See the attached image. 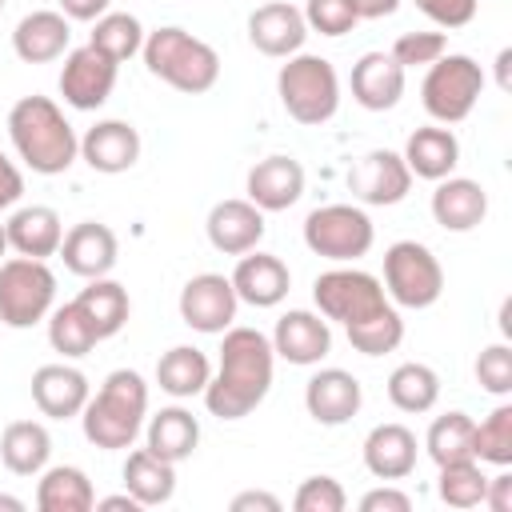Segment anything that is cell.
Instances as JSON below:
<instances>
[{
  "instance_id": "cell-3",
  "label": "cell",
  "mask_w": 512,
  "mask_h": 512,
  "mask_svg": "<svg viewBox=\"0 0 512 512\" xmlns=\"http://www.w3.org/2000/svg\"><path fill=\"white\" fill-rule=\"evenodd\" d=\"M144 420H148V384L132 368L108 372L104 384H100V392L88 396V404L80 412V424H84L88 444H96L104 452L128 448L140 436Z\"/></svg>"
},
{
  "instance_id": "cell-9",
  "label": "cell",
  "mask_w": 512,
  "mask_h": 512,
  "mask_svg": "<svg viewBox=\"0 0 512 512\" xmlns=\"http://www.w3.org/2000/svg\"><path fill=\"white\" fill-rule=\"evenodd\" d=\"M52 304H56V276L44 260L32 256L0 260V324L32 328L48 320Z\"/></svg>"
},
{
  "instance_id": "cell-33",
  "label": "cell",
  "mask_w": 512,
  "mask_h": 512,
  "mask_svg": "<svg viewBox=\"0 0 512 512\" xmlns=\"http://www.w3.org/2000/svg\"><path fill=\"white\" fill-rule=\"evenodd\" d=\"M208 380H212V364H208V356H204L200 348H192V344H176V348H168V352L156 360V384H160V392H168V396H176V400L204 396Z\"/></svg>"
},
{
  "instance_id": "cell-1",
  "label": "cell",
  "mask_w": 512,
  "mask_h": 512,
  "mask_svg": "<svg viewBox=\"0 0 512 512\" xmlns=\"http://www.w3.org/2000/svg\"><path fill=\"white\" fill-rule=\"evenodd\" d=\"M220 336V364L204 388V404L216 420H244L272 388L276 352L260 328H224Z\"/></svg>"
},
{
  "instance_id": "cell-48",
  "label": "cell",
  "mask_w": 512,
  "mask_h": 512,
  "mask_svg": "<svg viewBox=\"0 0 512 512\" xmlns=\"http://www.w3.org/2000/svg\"><path fill=\"white\" fill-rule=\"evenodd\" d=\"M20 196H24V176H20V168L0 152V212L16 208Z\"/></svg>"
},
{
  "instance_id": "cell-31",
  "label": "cell",
  "mask_w": 512,
  "mask_h": 512,
  "mask_svg": "<svg viewBox=\"0 0 512 512\" xmlns=\"http://www.w3.org/2000/svg\"><path fill=\"white\" fill-rule=\"evenodd\" d=\"M36 508L40 512H88L96 508V488L84 468L76 464H56L40 472L36 484Z\"/></svg>"
},
{
  "instance_id": "cell-15",
  "label": "cell",
  "mask_w": 512,
  "mask_h": 512,
  "mask_svg": "<svg viewBox=\"0 0 512 512\" xmlns=\"http://www.w3.org/2000/svg\"><path fill=\"white\" fill-rule=\"evenodd\" d=\"M268 340H272V352H276L280 360L308 368V364H320V360L328 356V348H332V328H328V320H324L320 312L292 308V312H284V316L276 320V328H272Z\"/></svg>"
},
{
  "instance_id": "cell-53",
  "label": "cell",
  "mask_w": 512,
  "mask_h": 512,
  "mask_svg": "<svg viewBox=\"0 0 512 512\" xmlns=\"http://www.w3.org/2000/svg\"><path fill=\"white\" fill-rule=\"evenodd\" d=\"M96 508H100V512H124V508H128V512H140V504H136L128 492H120V496H104V500H96Z\"/></svg>"
},
{
  "instance_id": "cell-17",
  "label": "cell",
  "mask_w": 512,
  "mask_h": 512,
  "mask_svg": "<svg viewBox=\"0 0 512 512\" xmlns=\"http://www.w3.org/2000/svg\"><path fill=\"white\" fill-rule=\"evenodd\" d=\"M248 40L256 52L264 56H276V60H288L304 48L308 40V24H304V12L296 4H284V0H268L260 4L252 16H248Z\"/></svg>"
},
{
  "instance_id": "cell-35",
  "label": "cell",
  "mask_w": 512,
  "mask_h": 512,
  "mask_svg": "<svg viewBox=\"0 0 512 512\" xmlns=\"http://www.w3.org/2000/svg\"><path fill=\"white\" fill-rule=\"evenodd\" d=\"M388 400L400 412H412V416L436 408V400H440V376H436V368H428L420 360L396 364L392 376H388Z\"/></svg>"
},
{
  "instance_id": "cell-49",
  "label": "cell",
  "mask_w": 512,
  "mask_h": 512,
  "mask_svg": "<svg viewBox=\"0 0 512 512\" xmlns=\"http://www.w3.org/2000/svg\"><path fill=\"white\" fill-rule=\"evenodd\" d=\"M232 512H280V496L272 492H236L232 496Z\"/></svg>"
},
{
  "instance_id": "cell-11",
  "label": "cell",
  "mask_w": 512,
  "mask_h": 512,
  "mask_svg": "<svg viewBox=\"0 0 512 512\" xmlns=\"http://www.w3.org/2000/svg\"><path fill=\"white\" fill-rule=\"evenodd\" d=\"M116 72H120V64L108 60L104 52H96L92 44L64 52V68H60V96H64V104H72L80 112H96L112 96Z\"/></svg>"
},
{
  "instance_id": "cell-18",
  "label": "cell",
  "mask_w": 512,
  "mask_h": 512,
  "mask_svg": "<svg viewBox=\"0 0 512 512\" xmlns=\"http://www.w3.org/2000/svg\"><path fill=\"white\" fill-rule=\"evenodd\" d=\"M80 156L92 172L120 176L140 160V132L128 120H96L80 136Z\"/></svg>"
},
{
  "instance_id": "cell-30",
  "label": "cell",
  "mask_w": 512,
  "mask_h": 512,
  "mask_svg": "<svg viewBox=\"0 0 512 512\" xmlns=\"http://www.w3.org/2000/svg\"><path fill=\"white\" fill-rule=\"evenodd\" d=\"M124 492H128L140 508L168 504L172 492H176V464L160 460V456L148 452V448L128 452V460H124Z\"/></svg>"
},
{
  "instance_id": "cell-28",
  "label": "cell",
  "mask_w": 512,
  "mask_h": 512,
  "mask_svg": "<svg viewBox=\"0 0 512 512\" xmlns=\"http://www.w3.org/2000/svg\"><path fill=\"white\" fill-rule=\"evenodd\" d=\"M364 468L376 480H404L416 468V436L404 424H376L364 436Z\"/></svg>"
},
{
  "instance_id": "cell-29",
  "label": "cell",
  "mask_w": 512,
  "mask_h": 512,
  "mask_svg": "<svg viewBox=\"0 0 512 512\" xmlns=\"http://www.w3.org/2000/svg\"><path fill=\"white\" fill-rule=\"evenodd\" d=\"M144 440H148V444H144L148 452H156V456L168 460V464H180V460H188V456L196 452V444H200V420H196L188 408H180V404L160 408L156 416H148Z\"/></svg>"
},
{
  "instance_id": "cell-42",
  "label": "cell",
  "mask_w": 512,
  "mask_h": 512,
  "mask_svg": "<svg viewBox=\"0 0 512 512\" xmlns=\"http://www.w3.org/2000/svg\"><path fill=\"white\" fill-rule=\"evenodd\" d=\"M444 52H448L444 32H404V36L392 44L388 56L408 72V68H428V64H436Z\"/></svg>"
},
{
  "instance_id": "cell-12",
  "label": "cell",
  "mask_w": 512,
  "mask_h": 512,
  "mask_svg": "<svg viewBox=\"0 0 512 512\" xmlns=\"http://www.w3.org/2000/svg\"><path fill=\"white\" fill-rule=\"evenodd\" d=\"M236 288L220 272H200L180 288V320L204 336H220L236 320Z\"/></svg>"
},
{
  "instance_id": "cell-51",
  "label": "cell",
  "mask_w": 512,
  "mask_h": 512,
  "mask_svg": "<svg viewBox=\"0 0 512 512\" xmlns=\"http://www.w3.org/2000/svg\"><path fill=\"white\" fill-rule=\"evenodd\" d=\"M508 492H512V476L508 472H500V476H488V492H484V504L492 508V512H508Z\"/></svg>"
},
{
  "instance_id": "cell-52",
  "label": "cell",
  "mask_w": 512,
  "mask_h": 512,
  "mask_svg": "<svg viewBox=\"0 0 512 512\" xmlns=\"http://www.w3.org/2000/svg\"><path fill=\"white\" fill-rule=\"evenodd\" d=\"M352 8L360 20H380V16H392L400 8V0H352Z\"/></svg>"
},
{
  "instance_id": "cell-20",
  "label": "cell",
  "mask_w": 512,
  "mask_h": 512,
  "mask_svg": "<svg viewBox=\"0 0 512 512\" xmlns=\"http://www.w3.org/2000/svg\"><path fill=\"white\" fill-rule=\"evenodd\" d=\"M92 388L88 376L72 364H40L32 372V404L48 416V420H72L84 412Z\"/></svg>"
},
{
  "instance_id": "cell-44",
  "label": "cell",
  "mask_w": 512,
  "mask_h": 512,
  "mask_svg": "<svg viewBox=\"0 0 512 512\" xmlns=\"http://www.w3.org/2000/svg\"><path fill=\"white\" fill-rule=\"evenodd\" d=\"M344 504H348V496L336 476H308L292 496L296 512H344Z\"/></svg>"
},
{
  "instance_id": "cell-16",
  "label": "cell",
  "mask_w": 512,
  "mask_h": 512,
  "mask_svg": "<svg viewBox=\"0 0 512 512\" xmlns=\"http://www.w3.org/2000/svg\"><path fill=\"white\" fill-rule=\"evenodd\" d=\"M364 404V388L352 372L344 368H320L308 384H304V408L316 424L324 428H340L348 424Z\"/></svg>"
},
{
  "instance_id": "cell-2",
  "label": "cell",
  "mask_w": 512,
  "mask_h": 512,
  "mask_svg": "<svg viewBox=\"0 0 512 512\" xmlns=\"http://www.w3.org/2000/svg\"><path fill=\"white\" fill-rule=\"evenodd\" d=\"M8 136L16 156L40 176H60L80 156L76 128L68 124L60 104L48 96H20L8 112Z\"/></svg>"
},
{
  "instance_id": "cell-55",
  "label": "cell",
  "mask_w": 512,
  "mask_h": 512,
  "mask_svg": "<svg viewBox=\"0 0 512 512\" xmlns=\"http://www.w3.org/2000/svg\"><path fill=\"white\" fill-rule=\"evenodd\" d=\"M0 508H8V512H20V508H24V504H20V500H16V496H0Z\"/></svg>"
},
{
  "instance_id": "cell-39",
  "label": "cell",
  "mask_w": 512,
  "mask_h": 512,
  "mask_svg": "<svg viewBox=\"0 0 512 512\" xmlns=\"http://www.w3.org/2000/svg\"><path fill=\"white\" fill-rule=\"evenodd\" d=\"M472 456L480 464H512V404H496L472 432Z\"/></svg>"
},
{
  "instance_id": "cell-27",
  "label": "cell",
  "mask_w": 512,
  "mask_h": 512,
  "mask_svg": "<svg viewBox=\"0 0 512 512\" xmlns=\"http://www.w3.org/2000/svg\"><path fill=\"white\" fill-rule=\"evenodd\" d=\"M400 156H404V164H408L412 176H420V180H444L460 164V140H456V132L448 124H424V128H416L408 136V144H404Z\"/></svg>"
},
{
  "instance_id": "cell-56",
  "label": "cell",
  "mask_w": 512,
  "mask_h": 512,
  "mask_svg": "<svg viewBox=\"0 0 512 512\" xmlns=\"http://www.w3.org/2000/svg\"><path fill=\"white\" fill-rule=\"evenodd\" d=\"M4 252H8V232H4V224H0V260H4Z\"/></svg>"
},
{
  "instance_id": "cell-13",
  "label": "cell",
  "mask_w": 512,
  "mask_h": 512,
  "mask_svg": "<svg viewBox=\"0 0 512 512\" xmlns=\"http://www.w3.org/2000/svg\"><path fill=\"white\" fill-rule=\"evenodd\" d=\"M408 188H412V172H408V164H404L400 152L372 148V152H364L348 168V192L360 204L388 208V204H400L408 196Z\"/></svg>"
},
{
  "instance_id": "cell-14",
  "label": "cell",
  "mask_w": 512,
  "mask_h": 512,
  "mask_svg": "<svg viewBox=\"0 0 512 512\" xmlns=\"http://www.w3.org/2000/svg\"><path fill=\"white\" fill-rule=\"evenodd\" d=\"M64 256V268L72 276H84V280H96V276H108L116 268V256H120V240L108 224L100 220H80L64 232L60 240V252Z\"/></svg>"
},
{
  "instance_id": "cell-45",
  "label": "cell",
  "mask_w": 512,
  "mask_h": 512,
  "mask_svg": "<svg viewBox=\"0 0 512 512\" xmlns=\"http://www.w3.org/2000/svg\"><path fill=\"white\" fill-rule=\"evenodd\" d=\"M476 380H480L484 392L508 396L512 392V348L508 344H488L476 356Z\"/></svg>"
},
{
  "instance_id": "cell-10",
  "label": "cell",
  "mask_w": 512,
  "mask_h": 512,
  "mask_svg": "<svg viewBox=\"0 0 512 512\" xmlns=\"http://www.w3.org/2000/svg\"><path fill=\"white\" fill-rule=\"evenodd\" d=\"M372 240H376V228L368 212L356 204H324V208H312L304 220V244L332 264H352L368 256Z\"/></svg>"
},
{
  "instance_id": "cell-5",
  "label": "cell",
  "mask_w": 512,
  "mask_h": 512,
  "mask_svg": "<svg viewBox=\"0 0 512 512\" xmlns=\"http://www.w3.org/2000/svg\"><path fill=\"white\" fill-rule=\"evenodd\" d=\"M276 92H280L284 112L304 128L328 124L340 108V76L332 60L312 56V52H296L288 56V64H280Z\"/></svg>"
},
{
  "instance_id": "cell-21",
  "label": "cell",
  "mask_w": 512,
  "mask_h": 512,
  "mask_svg": "<svg viewBox=\"0 0 512 512\" xmlns=\"http://www.w3.org/2000/svg\"><path fill=\"white\" fill-rule=\"evenodd\" d=\"M208 244L224 256H244L264 240V212L252 200H220L212 204L208 220Z\"/></svg>"
},
{
  "instance_id": "cell-40",
  "label": "cell",
  "mask_w": 512,
  "mask_h": 512,
  "mask_svg": "<svg viewBox=\"0 0 512 512\" xmlns=\"http://www.w3.org/2000/svg\"><path fill=\"white\" fill-rule=\"evenodd\" d=\"M436 492L448 508H476L484 504L488 492V476L480 468V460H456V464H440V480Z\"/></svg>"
},
{
  "instance_id": "cell-36",
  "label": "cell",
  "mask_w": 512,
  "mask_h": 512,
  "mask_svg": "<svg viewBox=\"0 0 512 512\" xmlns=\"http://www.w3.org/2000/svg\"><path fill=\"white\" fill-rule=\"evenodd\" d=\"M472 432H476V420L468 412H444L428 424V436H424V448L428 456L440 464H456V460H476L472 456Z\"/></svg>"
},
{
  "instance_id": "cell-37",
  "label": "cell",
  "mask_w": 512,
  "mask_h": 512,
  "mask_svg": "<svg viewBox=\"0 0 512 512\" xmlns=\"http://www.w3.org/2000/svg\"><path fill=\"white\" fill-rule=\"evenodd\" d=\"M48 344L64 360H80V356H88L100 344V336H96L92 320L80 312V304L68 300V304H60V308L48 312Z\"/></svg>"
},
{
  "instance_id": "cell-7",
  "label": "cell",
  "mask_w": 512,
  "mask_h": 512,
  "mask_svg": "<svg viewBox=\"0 0 512 512\" xmlns=\"http://www.w3.org/2000/svg\"><path fill=\"white\" fill-rule=\"evenodd\" d=\"M384 292L396 308H432L444 296V268L420 240H396L384 252Z\"/></svg>"
},
{
  "instance_id": "cell-4",
  "label": "cell",
  "mask_w": 512,
  "mask_h": 512,
  "mask_svg": "<svg viewBox=\"0 0 512 512\" xmlns=\"http://www.w3.org/2000/svg\"><path fill=\"white\" fill-rule=\"evenodd\" d=\"M144 64L156 80H164L168 88L176 92H188V96H200L208 92L216 80H220V56L212 44H204L200 36L168 24V28H156L144 36Z\"/></svg>"
},
{
  "instance_id": "cell-6",
  "label": "cell",
  "mask_w": 512,
  "mask_h": 512,
  "mask_svg": "<svg viewBox=\"0 0 512 512\" xmlns=\"http://www.w3.org/2000/svg\"><path fill=\"white\" fill-rule=\"evenodd\" d=\"M484 92V68L464 52H444L436 64H428V76L420 84L424 112L436 124H460L472 116L476 100Z\"/></svg>"
},
{
  "instance_id": "cell-38",
  "label": "cell",
  "mask_w": 512,
  "mask_h": 512,
  "mask_svg": "<svg viewBox=\"0 0 512 512\" xmlns=\"http://www.w3.org/2000/svg\"><path fill=\"white\" fill-rule=\"evenodd\" d=\"M144 24L132 16V12H104L100 20H92V36H88V44L96 48V52H104L108 60H116V64H124L128 56H136L140 48H144Z\"/></svg>"
},
{
  "instance_id": "cell-50",
  "label": "cell",
  "mask_w": 512,
  "mask_h": 512,
  "mask_svg": "<svg viewBox=\"0 0 512 512\" xmlns=\"http://www.w3.org/2000/svg\"><path fill=\"white\" fill-rule=\"evenodd\" d=\"M108 4H112V0H60V12H64L68 20L92 24V20H100V16L108 12Z\"/></svg>"
},
{
  "instance_id": "cell-43",
  "label": "cell",
  "mask_w": 512,
  "mask_h": 512,
  "mask_svg": "<svg viewBox=\"0 0 512 512\" xmlns=\"http://www.w3.org/2000/svg\"><path fill=\"white\" fill-rule=\"evenodd\" d=\"M300 12H304L308 32H320V36H344L360 20L356 8H352V0H308Z\"/></svg>"
},
{
  "instance_id": "cell-26",
  "label": "cell",
  "mask_w": 512,
  "mask_h": 512,
  "mask_svg": "<svg viewBox=\"0 0 512 512\" xmlns=\"http://www.w3.org/2000/svg\"><path fill=\"white\" fill-rule=\"evenodd\" d=\"M68 40H72V28H68V16L64 12H52V8H40V12H28L16 32H12V48L24 64H52L68 52Z\"/></svg>"
},
{
  "instance_id": "cell-54",
  "label": "cell",
  "mask_w": 512,
  "mask_h": 512,
  "mask_svg": "<svg viewBox=\"0 0 512 512\" xmlns=\"http://www.w3.org/2000/svg\"><path fill=\"white\" fill-rule=\"evenodd\" d=\"M508 64H512V48H504V52L496 56V76H500V88H504V92H508V84H512V80H508Z\"/></svg>"
},
{
  "instance_id": "cell-25",
  "label": "cell",
  "mask_w": 512,
  "mask_h": 512,
  "mask_svg": "<svg viewBox=\"0 0 512 512\" xmlns=\"http://www.w3.org/2000/svg\"><path fill=\"white\" fill-rule=\"evenodd\" d=\"M8 232V248L16 256H32V260H48L60 252V240H64V220L56 208L48 204H28V208H16L4 224Z\"/></svg>"
},
{
  "instance_id": "cell-24",
  "label": "cell",
  "mask_w": 512,
  "mask_h": 512,
  "mask_svg": "<svg viewBox=\"0 0 512 512\" xmlns=\"http://www.w3.org/2000/svg\"><path fill=\"white\" fill-rule=\"evenodd\" d=\"M404 96V68L388 52H364L352 64V100L368 112H388Z\"/></svg>"
},
{
  "instance_id": "cell-23",
  "label": "cell",
  "mask_w": 512,
  "mask_h": 512,
  "mask_svg": "<svg viewBox=\"0 0 512 512\" xmlns=\"http://www.w3.org/2000/svg\"><path fill=\"white\" fill-rule=\"evenodd\" d=\"M488 216V192L484 184L468 180V176H444L436 180L432 192V220L444 232H472L480 228Z\"/></svg>"
},
{
  "instance_id": "cell-32",
  "label": "cell",
  "mask_w": 512,
  "mask_h": 512,
  "mask_svg": "<svg viewBox=\"0 0 512 512\" xmlns=\"http://www.w3.org/2000/svg\"><path fill=\"white\" fill-rule=\"evenodd\" d=\"M52 456V436L40 420H12L0 436V460L16 476H40Z\"/></svg>"
},
{
  "instance_id": "cell-57",
  "label": "cell",
  "mask_w": 512,
  "mask_h": 512,
  "mask_svg": "<svg viewBox=\"0 0 512 512\" xmlns=\"http://www.w3.org/2000/svg\"><path fill=\"white\" fill-rule=\"evenodd\" d=\"M0 12H4V0H0Z\"/></svg>"
},
{
  "instance_id": "cell-46",
  "label": "cell",
  "mask_w": 512,
  "mask_h": 512,
  "mask_svg": "<svg viewBox=\"0 0 512 512\" xmlns=\"http://www.w3.org/2000/svg\"><path fill=\"white\" fill-rule=\"evenodd\" d=\"M416 8L436 28H464L476 20V0H416Z\"/></svg>"
},
{
  "instance_id": "cell-41",
  "label": "cell",
  "mask_w": 512,
  "mask_h": 512,
  "mask_svg": "<svg viewBox=\"0 0 512 512\" xmlns=\"http://www.w3.org/2000/svg\"><path fill=\"white\" fill-rule=\"evenodd\" d=\"M344 332H348V344H352L356 352H364V356H384V352H396V348H400V340H404V320H400L396 304H388V308H380L376 316H368V320H360V324H352V328H344Z\"/></svg>"
},
{
  "instance_id": "cell-19",
  "label": "cell",
  "mask_w": 512,
  "mask_h": 512,
  "mask_svg": "<svg viewBox=\"0 0 512 512\" xmlns=\"http://www.w3.org/2000/svg\"><path fill=\"white\" fill-rule=\"evenodd\" d=\"M232 288H236V300H244V304H252V308H276L284 296H288V288H292V272H288V264L280 260V256H272V252H244L240 256V264L232 268Z\"/></svg>"
},
{
  "instance_id": "cell-22",
  "label": "cell",
  "mask_w": 512,
  "mask_h": 512,
  "mask_svg": "<svg viewBox=\"0 0 512 512\" xmlns=\"http://www.w3.org/2000/svg\"><path fill=\"white\" fill-rule=\"evenodd\" d=\"M304 196V168L296 156H264L260 164H252L248 172V200L260 212H284Z\"/></svg>"
},
{
  "instance_id": "cell-47",
  "label": "cell",
  "mask_w": 512,
  "mask_h": 512,
  "mask_svg": "<svg viewBox=\"0 0 512 512\" xmlns=\"http://www.w3.org/2000/svg\"><path fill=\"white\" fill-rule=\"evenodd\" d=\"M412 508V496L400 492V488H372L360 496V512H408Z\"/></svg>"
},
{
  "instance_id": "cell-34",
  "label": "cell",
  "mask_w": 512,
  "mask_h": 512,
  "mask_svg": "<svg viewBox=\"0 0 512 512\" xmlns=\"http://www.w3.org/2000/svg\"><path fill=\"white\" fill-rule=\"evenodd\" d=\"M76 304H80V312L92 320V328H96L100 340L116 336V332L128 324V312H132V304H128V288L116 284V280H108V276L88 280V288H80Z\"/></svg>"
},
{
  "instance_id": "cell-8",
  "label": "cell",
  "mask_w": 512,
  "mask_h": 512,
  "mask_svg": "<svg viewBox=\"0 0 512 512\" xmlns=\"http://www.w3.org/2000/svg\"><path fill=\"white\" fill-rule=\"evenodd\" d=\"M312 300H316V312L328 324H344V328H352V324H360V320H368V316H376L380 308L392 304L384 284L372 272L348 268V264L320 272L312 280Z\"/></svg>"
}]
</instances>
